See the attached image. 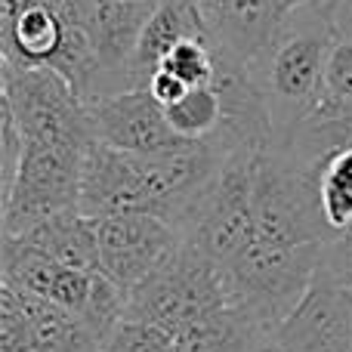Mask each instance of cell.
Returning <instances> with one entry per match:
<instances>
[{
	"label": "cell",
	"instance_id": "ffe728a7",
	"mask_svg": "<svg viewBox=\"0 0 352 352\" xmlns=\"http://www.w3.org/2000/svg\"><path fill=\"white\" fill-rule=\"evenodd\" d=\"M195 3H198V10H201V6H210V3H219V0H195Z\"/></svg>",
	"mask_w": 352,
	"mask_h": 352
},
{
	"label": "cell",
	"instance_id": "44dd1931",
	"mask_svg": "<svg viewBox=\"0 0 352 352\" xmlns=\"http://www.w3.org/2000/svg\"><path fill=\"white\" fill-rule=\"evenodd\" d=\"M343 3H352V0H343Z\"/></svg>",
	"mask_w": 352,
	"mask_h": 352
},
{
	"label": "cell",
	"instance_id": "9c48e42d",
	"mask_svg": "<svg viewBox=\"0 0 352 352\" xmlns=\"http://www.w3.org/2000/svg\"><path fill=\"white\" fill-rule=\"evenodd\" d=\"M0 263H3V269H0L3 285H12L16 291L34 294V297H43V300H53V303L74 312L87 309L96 272L65 266V263L53 260L47 250L34 248V244H28L25 238H16V235H3V256H0Z\"/></svg>",
	"mask_w": 352,
	"mask_h": 352
},
{
	"label": "cell",
	"instance_id": "5bb4252c",
	"mask_svg": "<svg viewBox=\"0 0 352 352\" xmlns=\"http://www.w3.org/2000/svg\"><path fill=\"white\" fill-rule=\"evenodd\" d=\"M266 331L254 322L241 303L192 324L173 337L179 352H254Z\"/></svg>",
	"mask_w": 352,
	"mask_h": 352
},
{
	"label": "cell",
	"instance_id": "3957f363",
	"mask_svg": "<svg viewBox=\"0 0 352 352\" xmlns=\"http://www.w3.org/2000/svg\"><path fill=\"white\" fill-rule=\"evenodd\" d=\"M334 34L328 3L300 6L285 19L272 47L250 68L272 115L275 146L322 105Z\"/></svg>",
	"mask_w": 352,
	"mask_h": 352
},
{
	"label": "cell",
	"instance_id": "4fadbf2b",
	"mask_svg": "<svg viewBox=\"0 0 352 352\" xmlns=\"http://www.w3.org/2000/svg\"><path fill=\"white\" fill-rule=\"evenodd\" d=\"M16 294L31 318V328H34V352H102V340L80 312L65 309L53 300L34 297V294Z\"/></svg>",
	"mask_w": 352,
	"mask_h": 352
},
{
	"label": "cell",
	"instance_id": "6da1fadb",
	"mask_svg": "<svg viewBox=\"0 0 352 352\" xmlns=\"http://www.w3.org/2000/svg\"><path fill=\"white\" fill-rule=\"evenodd\" d=\"M226 155L210 142L173 155H133L93 142L80 179V210L87 217L152 213L186 232L201 195Z\"/></svg>",
	"mask_w": 352,
	"mask_h": 352
},
{
	"label": "cell",
	"instance_id": "ac0fdd59",
	"mask_svg": "<svg viewBox=\"0 0 352 352\" xmlns=\"http://www.w3.org/2000/svg\"><path fill=\"white\" fill-rule=\"evenodd\" d=\"M22 152H25L22 127H19L12 109L0 99V186H3V198L12 192V186H16L19 164H22Z\"/></svg>",
	"mask_w": 352,
	"mask_h": 352
},
{
	"label": "cell",
	"instance_id": "7c38bea8",
	"mask_svg": "<svg viewBox=\"0 0 352 352\" xmlns=\"http://www.w3.org/2000/svg\"><path fill=\"white\" fill-rule=\"evenodd\" d=\"M16 238H25L28 244L47 250L53 260L65 263V266L84 269V272H99L102 269L99 266L96 219L87 217L84 210H62Z\"/></svg>",
	"mask_w": 352,
	"mask_h": 352
},
{
	"label": "cell",
	"instance_id": "52a82bcc",
	"mask_svg": "<svg viewBox=\"0 0 352 352\" xmlns=\"http://www.w3.org/2000/svg\"><path fill=\"white\" fill-rule=\"evenodd\" d=\"M90 121L99 142L133 155H173L198 146L170 127L167 111L148 90H121L93 99Z\"/></svg>",
	"mask_w": 352,
	"mask_h": 352
},
{
	"label": "cell",
	"instance_id": "277c9868",
	"mask_svg": "<svg viewBox=\"0 0 352 352\" xmlns=\"http://www.w3.org/2000/svg\"><path fill=\"white\" fill-rule=\"evenodd\" d=\"M241 303L226 269L195 241L182 244L127 297V318L158 324L170 337Z\"/></svg>",
	"mask_w": 352,
	"mask_h": 352
},
{
	"label": "cell",
	"instance_id": "5b68a950",
	"mask_svg": "<svg viewBox=\"0 0 352 352\" xmlns=\"http://www.w3.org/2000/svg\"><path fill=\"white\" fill-rule=\"evenodd\" d=\"M90 146L25 140L22 164L3 204V235H22L62 210H80V179Z\"/></svg>",
	"mask_w": 352,
	"mask_h": 352
},
{
	"label": "cell",
	"instance_id": "ba28073f",
	"mask_svg": "<svg viewBox=\"0 0 352 352\" xmlns=\"http://www.w3.org/2000/svg\"><path fill=\"white\" fill-rule=\"evenodd\" d=\"M291 352H352V297L322 269L297 309L272 331Z\"/></svg>",
	"mask_w": 352,
	"mask_h": 352
},
{
	"label": "cell",
	"instance_id": "8992f818",
	"mask_svg": "<svg viewBox=\"0 0 352 352\" xmlns=\"http://www.w3.org/2000/svg\"><path fill=\"white\" fill-rule=\"evenodd\" d=\"M96 238L102 272L130 297L186 235L152 213H115L96 219Z\"/></svg>",
	"mask_w": 352,
	"mask_h": 352
},
{
	"label": "cell",
	"instance_id": "9a60e30c",
	"mask_svg": "<svg viewBox=\"0 0 352 352\" xmlns=\"http://www.w3.org/2000/svg\"><path fill=\"white\" fill-rule=\"evenodd\" d=\"M167 121L182 140L192 142H210L223 127V96H219L217 84L204 87H188L176 102L164 105Z\"/></svg>",
	"mask_w": 352,
	"mask_h": 352
},
{
	"label": "cell",
	"instance_id": "30bf717a",
	"mask_svg": "<svg viewBox=\"0 0 352 352\" xmlns=\"http://www.w3.org/2000/svg\"><path fill=\"white\" fill-rule=\"evenodd\" d=\"M155 6L158 0H99L96 31H93L99 56V87L93 99L130 90V68Z\"/></svg>",
	"mask_w": 352,
	"mask_h": 352
},
{
	"label": "cell",
	"instance_id": "d6986e66",
	"mask_svg": "<svg viewBox=\"0 0 352 352\" xmlns=\"http://www.w3.org/2000/svg\"><path fill=\"white\" fill-rule=\"evenodd\" d=\"M281 3L287 6V10H300V6H312V3H331V0H281Z\"/></svg>",
	"mask_w": 352,
	"mask_h": 352
},
{
	"label": "cell",
	"instance_id": "7a4b0ae2",
	"mask_svg": "<svg viewBox=\"0 0 352 352\" xmlns=\"http://www.w3.org/2000/svg\"><path fill=\"white\" fill-rule=\"evenodd\" d=\"M99 0H0V62L53 68L93 102L99 56L93 43Z\"/></svg>",
	"mask_w": 352,
	"mask_h": 352
},
{
	"label": "cell",
	"instance_id": "e0dca14e",
	"mask_svg": "<svg viewBox=\"0 0 352 352\" xmlns=\"http://www.w3.org/2000/svg\"><path fill=\"white\" fill-rule=\"evenodd\" d=\"M0 352H34L31 318L10 285H0Z\"/></svg>",
	"mask_w": 352,
	"mask_h": 352
},
{
	"label": "cell",
	"instance_id": "2e32d148",
	"mask_svg": "<svg viewBox=\"0 0 352 352\" xmlns=\"http://www.w3.org/2000/svg\"><path fill=\"white\" fill-rule=\"evenodd\" d=\"M102 352H179L176 340L158 324L124 318L102 343Z\"/></svg>",
	"mask_w": 352,
	"mask_h": 352
},
{
	"label": "cell",
	"instance_id": "8fae6325",
	"mask_svg": "<svg viewBox=\"0 0 352 352\" xmlns=\"http://www.w3.org/2000/svg\"><path fill=\"white\" fill-rule=\"evenodd\" d=\"M198 34H210V31H207L195 0H158L146 31H142L133 68H130V90H146L152 74L164 62V56L179 41Z\"/></svg>",
	"mask_w": 352,
	"mask_h": 352
}]
</instances>
